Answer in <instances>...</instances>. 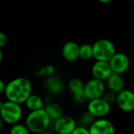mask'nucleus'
Here are the masks:
<instances>
[{
  "label": "nucleus",
  "instance_id": "1",
  "mask_svg": "<svg viewBox=\"0 0 134 134\" xmlns=\"http://www.w3.org/2000/svg\"><path fill=\"white\" fill-rule=\"evenodd\" d=\"M32 86L29 79L19 77L13 79L6 85L4 91L7 100L22 104L32 94Z\"/></svg>",
  "mask_w": 134,
  "mask_h": 134
},
{
  "label": "nucleus",
  "instance_id": "2",
  "mask_svg": "<svg viewBox=\"0 0 134 134\" xmlns=\"http://www.w3.org/2000/svg\"><path fill=\"white\" fill-rule=\"evenodd\" d=\"M51 120L46 113L44 108L30 111L25 118V125L31 132L40 133L47 130Z\"/></svg>",
  "mask_w": 134,
  "mask_h": 134
},
{
  "label": "nucleus",
  "instance_id": "3",
  "mask_svg": "<svg viewBox=\"0 0 134 134\" xmlns=\"http://www.w3.org/2000/svg\"><path fill=\"white\" fill-rule=\"evenodd\" d=\"M0 116L3 119L5 124L12 125L20 122L23 116V110L21 104L7 100L3 102L0 108Z\"/></svg>",
  "mask_w": 134,
  "mask_h": 134
},
{
  "label": "nucleus",
  "instance_id": "4",
  "mask_svg": "<svg viewBox=\"0 0 134 134\" xmlns=\"http://www.w3.org/2000/svg\"><path fill=\"white\" fill-rule=\"evenodd\" d=\"M93 58L98 61L108 62L116 52L114 43L108 39H99L93 44Z\"/></svg>",
  "mask_w": 134,
  "mask_h": 134
},
{
  "label": "nucleus",
  "instance_id": "5",
  "mask_svg": "<svg viewBox=\"0 0 134 134\" xmlns=\"http://www.w3.org/2000/svg\"><path fill=\"white\" fill-rule=\"evenodd\" d=\"M106 88V85L103 81L93 77L85 83L84 93L88 100L95 99L102 97Z\"/></svg>",
  "mask_w": 134,
  "mask_h": 134
},
{
  "label": "nucleus",
  "instance_id": "6",
  "mask_svg": "<svg viewBox=\"0 0 134 134\" xmlns=\"http://www.w3.org/2000/svg\"><path fill=\"white\" fill-rule=\"evenodd\" d=\"M108 62L112 73L118 74L125 73L130 66V58L123 52H115Z\"/></svg>",
  "mask_w": 134,
  "mask_h": 134
},
{
  "label": "nucleus",
  "instance_id": "7",
  "mask_svg": "<svg viewBox=\"0 0 134 134\" xmlns=\"http://www.w3.org/2000/svg\"><path fill=\"white\" fill-rule=\"evenodd\" d=\"M76 120L70 115L63 114L54 121V129L58 134H70L77 127Z\"/></svg>",
  "mask_w": 134,
  "mask_h": 134
},
{
  "label": "nucleus",
  "instance_id": "8",
  "mask_svg": "<svg viewBox=\"0 0 134 134\" xmlns=\"http://www.w3.org/2000/svg\"><path fill=\"white\" fill-rule=\"evenodd\" d=\"M87 110H88L96 118H103L110 113V104L106 102L102 97L91 99L88 100Z\"/></svg>",
  "mask_w": 134,
  "mask_h": 134
},
{
  "label": "nucleus",
  "instance_id": "9",
  "mask_svg": "<svg viewBox=\"0 0 134 134\" xmlns=\"http://www.w3.org/2000/svg\"><path fill=\"white\" fill-rule=\"evenodd\" d=\"M118 108L123 112H131L134 109V92L130 89H122L117 93L116 101Z\"/></svg>",
  "mask_w": 134,
  "mask_h": 134
},
{
  "label": "nucleus",
  "instance_id": "10",
  "mask_svg": "<svg viewBox=\"0 0 134 134\" xmlns=\"http://www.w3.org/2000/svg\"><path fill=\"white\" fill-rule=\"evenodd\" d=\"M89 134H114L115 128L113 123L103 118L96 119L88 128Z\"/></svg>",
  "mask_w": 134,
  "mask_h": 134
},
{
  "label": "nucleus",
  "instance_id": "11",
  "mask_svg": "<svg viewBox=\"0 0 134 134\" xmlns=\"http://www.w3.org/2000/svg\"><path fill=\"white\" fill-rule=\"evenodd\" d=\"M91 73L94 78L104 81L112 74V70L108 62L96 60L92 66Z\"/></svg>",
  "mask_w": 134,
  "mask_h": 134
},
{
  "label": "nucleus",
  "instance_id": "12",
  "mask_svg": "<svg viewBox=\"0 0 134 134\" xmlns=\"http://www.w3.org/2000/svg\"><path fill=\"white\" fill-rule=\"evenodd\" d=\"M80 45L74 41H68L62 47V55L65 60L70 62L77 61L79 58Z\"/></svg>",
  "mask_w": 134,
  "mask_h": 134
},
{
  "label": "nucleus",
  "instance_id": "13",
  "mask_svg": "<svg viewBox=\"0 0 134 134\" xmlns=\"http://www.w3.org/2000/svg\"><path fill=\"white\" fill-rule=\"evenodd\" d=\"M105 85L108 90L117 94L125 88V80L121 74L112 73L106 80Z\"/></svg>",
  "mask_w": 134,
  "mask_h": 134
},
{
  "label": "nucleus",
  "instance_id": "14",
  "mask_svg": "<svg viewBox=\"0 0 134 134\" xmlns=\"http://www.w3.org/2000/svg\"><path fill=\"white\" fill-rule=\"evenodd\" d=\"M45 87L48 92L53 96H58L62 93L64 90V85L62 80L54 75L46 77Z\"/></svg>",
  "mask_w": 134,
  "mask_h": 134
},
{
  "label": "nucleus",
  "instance_id": "15",
  "mask_svg": "<svg viewBox=\"0 0 134 134\" xmlns=\"http://www.w3.org/2000/svg\"><path fill=\"white\" fill-rule=\"evenodd\" d=\"M43 108L51 121H54L64 114L62 107L55 102L51 101L49 103H47L44 105Z\"/></svg>",
  "mask_w": 134,
  "mask_h": 134
},
{
  "label": "nucleus",
  "instance_id": "16",
  "mask_svg": "<svg viewBox=\"0 0 134 134\" xmlns=\"http://www.w3.org/2000/svg\"><path fill=\"white\" fill-rule=\"evenodd\" d=\"M25 104L29 111H32V110H36L43 108L45 103L44 100L39 95L32 93L25 100Z\"/></svg>",
  "mask_w": 134,
  "mask_h": 134
},
{
  "label": "nucleus",
  "instance_id": "17",
  "mask_svg": "<svg viewBox=\"0 0 134 134\" xmlns=\"http://www.w3.org/2000/svg\"><path fill=\"white\" fill-rule=\"evenodd\" d=\"M85 83L78 77H73L68 82V88L72 95L78 94L84 92Z\"/></svg>",
  "mask_w": 134,
  "mask_h": 134
},
{
  "label": "nucleus",
  "instance_id": "18",
  "mask_svg": "<svg viewBox=\"0 0 134 134\" xmlns=\"http://www.w3.org/2000/svg\"><path fill=\"white\" fill-rule=\"evenodd\" d=\"M93 58V48L92 44L83 43L79 47V58L82 60H90Z\"/></svg>",
  "mask_w": 134,
  "mask_h": 134
},
{
  "label": "nucleus",
  "instance_id": "19",
  "mask_svg": "<svg viewBox=\"0 0 134 134\" xmlns=\"http://www.w3.org/2000/svg\"><path fill=\"white\" fill-rule=\"evenodd\" d=\"M9 134H31V132L25 124L18 122L11 125Z\"/></svg>",
  "mask_w": 134,
  "mask_h": 134
},
{
  "label": "nucleus",
  "instance_id": "20",
  "mask_svg": "<svg viewBox=\"0 0 134 134\" xmlns=\"http://www.w3.org/2000/svg\"><path fill=\"white\" fill-rule=\"evenodd\" d=\"M79 120H80L81 125L88 128L92 124V122L96 120V118L88 110H86L81 114Z\"/></svg>",
  "mask_w": 134,
  "mask_h": 134
},
{
  "label": "nucleus",
  "instance_id": "21",
  "mask_svg": "<svg viewBox=\"0 0 134 134\" xmlns=\"http://www.w3.org/2000/svg\"><path fill=\"white\" fill-rule=\"evenodd\" d=\"M54 66L52 65H47L43 66V68H41L39 70L37 75L47 77L49 76L54 75Z\"/></svg>",
  "mask_w": 134,
  "mask_h": 134
},
{
  "label": "nucleus",
  "instance_id": "22",
  "mask_svg": "<svg viewBox=\"0 0 134 134\" xmlns=\"http://www.w3.org/2000/svg\"><path fill=\"white\" fill-rule=\"evenodd\" d=\"M116 96H117L116 93H114V92H111V91H110V90L107 89L103 94L102 98L106 102H107L109 104L111 105V104H113V103H115V101H116Z\"/></svg>",
  "mask_w": 134,
  "mask_h": 134
},
{
  "label": "nucleus",
  "instance_id": "23",
  "mask_svg": "<svg viewBox=\"0 0 134 134\" xmlns=\"http://www.w3.org/2000/svg\"><path fill=\"white\" fill-rule=\"evenodd\" d=\"M73 100L75 103L77 104H83L86 101H88V99L86 96L85 95L84 92L78 93V94H74L73 95Z\"/></svg>",
  "mask_w": 134,
  "mask_h": 134
},
{
  "label": "nucleus",
  "instance_id": "24",
  "mask_svg": "<svg viewBox=\"0 0 134 134\" xmlns=\"http://www.w3.org/2000/svg\"><path fill=\"white\" fill-rule=\"evenodd\" d=\"M70 134H89L88 129L83 125H77Z\"/></svg>",
  "mask_w": 134,
  "mask_h": 134
},
{
  "label": "nucleus",
  "instance_id": "25",
  "mask_svg": "<svg viewBox=\"0 0 134 134\" xmlns=\"http://www.w3.org/2000/svg\"><path fill=\"white\" fill-rule=\"evenodd\" d=\"M7 41H8V38L6 33L0 32V49L4 47L7 45Z\"/></svg>",
  "mask_w": 134,
  "mask_h": 134
},
{
  "label": "nucleus",
  "instance_id": "26",
  "mask_svg": "<svg viewBox=\"0 0 134 134\" xmlns=\"http://www.w3.org/2000/svg\"><path fill=\"white\" fill-rule=\"evenodd\" d=\"M6 83L4 82V81L0 78V94L2 93H4V91H5V88H6Z\"/></svg>",
  "mask_w": 134,
  "mask_h": 134
},
{
  "label": "nucleus",
  "instance_id": "27",
  "mask_svg": "<svg viewBox=\"0 0 134 134\" xmlns=\"http://www.w3.org/2000/svg\"><path fill=\"white\" fill-rule=\"evenodd\" d=\"M4 125H5V122L3 121V119L2 118V117L0 116V130H2V129L3 128Z\"/></svg>",
  "mask_w": 134,
  "mask_h": 134
},
{
  "label": "nucleus",
  "instance_id": "28",
  "mask_svg": "<svg viewBox=\"0 0 134 134\" xmlns=\"http://www.w3.org/2000/svg\"><path fill=\"white\" fill-rule=\"evenodd\" d=\"M98 1L101 3H103V4H107V3H110V2H112L113 0H98Z\"/></svg>",
  "mask_w": 134,
  "mask_h": 134
},
{
  "label": "nucleus",
  "instance_id": "29",
  "mask_svg": "<svg viewBox=\"0 0 134 134\" xmlns=\"http://www.w3.org/2000/svg\"><path fill=\"white\" fill-rule=\"evenodd\" d=\"M3 52H2L1 49H0V63L2 62V61H3Z\"/></svg>",
  "mask_w": 134,
  "mask_h": 134
},
{
  "label": "nucleus",
  "instance_id": "30",
  "mask_svg": "<svg viewBox=\"0 0 134 134\" xmlns=\"http://www.w3.org/2000/svg\"><path fill=\"white\" fill-rule=\"evenodd\" d=\"M39 134H52V133L51 132L47 131V130H45V131H43V132H40Z\"/></svg>",
  "mask_w": 134,
  "mask_h": 134
},
{
  "label": "nucleus",
  "instance_id": "31",
  "mask_svg": "<svg viewBox=\"0 0 134 134\" xmlns=\"http://www.w3.org/2000/svg\"><path fill=\"white\" fill-rule=\"evenodd\" d=\"M2 104H3V101L0 100V108H1V106H2Z\"/></svg>",
  "mask_w": 134,
  "mask_h": 134
},
{
  "label": "nucleus",
  "instance_id": "32",
  "mask_svg": "<svg viewBox=\"0 0 134 134\" xmlns=\"http://www.w3.org/2000/svg\"><path fill=\"white\" fill-rule=\"evenodd\" d=\"M132 6L134 7V0H132Z\"/></svg>",
  "mask_w": 134,
  "mask_h": 134
},
{
  "label": "nucleus",
  "instance_id": "33",
  "mask_svg": "<svg viewBox=\"0 0 134 134\" xmlns=\"http://www.w3.org/2000/svg\"><path fill=\"white\" fill-rule=\"evenodd\" d=\"M31 134H39V133H35V132H31Z\"/></svg>",
  "mask_w": 134,
  "mask_h": 134
},
{
  "label": "nucleus",
  "instance_id": "34",
  "mask_svg": "<svg viewBox=\"0 0 134 134\" xmlns=\"http://www.w3.org/2000/svg\"><path fill=\"white\" fill-rule=\"evenodd\" d=\"M0 134H3V133H2V132H1V130H0Z\"/></svg>",
  "mask_w": 134,
  "mask_h": 134
},
{
  "label": "nucleus",
  "instance_id": "35",
  "mask_svg": "<svg viewBox=\"0 0 134 134\" xmlns=\"http://www.w3.org/2000/svg\"><path fill=\"white\" fill-rule=\"evenodd\" d=\"M133 110H134V109H133Z\"/></svg>",
  "mask_w": 134,
  "mask_h": 134
}]
</instances>
